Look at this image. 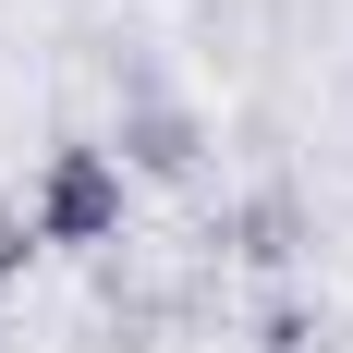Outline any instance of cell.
I'll list each match as a JSON object with an SVG mask.
<instances>
[{
  "mask_svg": "<svg viewBox=\"0 0 353 353\" xmlns=\"http://www.w3.org/2000/svg\"><path fill=\"white\" fill-rule=\"evenodd\" d=\"M25 219H37V244H61V256L122 244V159H110V146H49Z\"/></svg>",
  "mask_w": 353,
  "mask_h": 353,
  "instance_id": "cell-1",
  "label": "cell"
},
{
  "mask_svg": "<svg viewBox=\"0 0 353 353\" xmlns=\"http://www.w3.org/2000/svg\"><path fill=\"white\" fill-rule=\"evenodd\" d=\"M25 256H37V219L12 208V195H0V281H12V268H25Z\"/></svg>",
  "mask_w": 353,
  "mask_h": 353,
  "instance_id": "cell-2",
  "label": "cell"
}]
</instances>
